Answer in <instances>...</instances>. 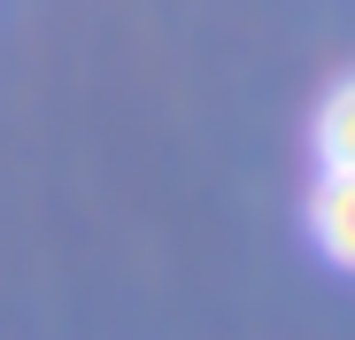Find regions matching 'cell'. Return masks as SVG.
I'll return each instance as SVG.
<instances>
[{"label":"cell","instance_id":"cell-2","mask_svg":"<svg viewBox=\"0 0 355 340\" xmlns=\"http://www.w3.org/2000/svg\"><path fill=\"white\" fill-rule=\"evenodd\" d=\"M317 162H324V178H355V70L317 108Z\"/></svg>","mask_w":355,"mask_h":340},{"label":"cell","instance_id":"cell-1","mask_svg":"<svg viewBox=\"0 0 355 340\" xmlns=\"http://www.w3.org/2000/svg\"><path fill=\"white\" fill-rule=\"evenodd\" d=\"M309 232H317V248H324L340 271H355V178H317V194H309Z\"/></svg>","mask_w":355,"mask_h":340}]
</instances>
